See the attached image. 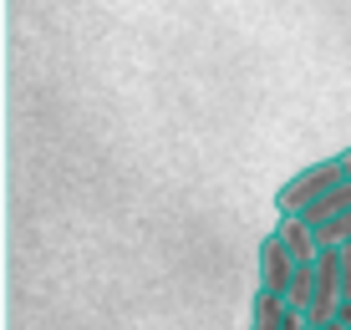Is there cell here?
Masks as SVG:
<instances>
[{"mask_svg": "<svg viewBox=\"0 0 351 330\" xmlns=\"http://www.w3.org/2000/svg\"><path fill=\"white\" fill-rule=\"evenodd\" d=\"M341 178H346L341 153H336V157H321V163H311V168H300L295 178H285L280 188H275V214H280V218H300L326 188H331V183H341Z\"/></svg>", "mask_w": 351, "mask_h": 330, "instance_id": "1", "label": "cell"}, {"mask_svg": "<svg viewBox=\"0 0 351 330\" xmlns=\"http://www.w3.org/2000/svg\"><path fill=\"white\" fill-rule=\"evenodd\" d=\"M341 305H346V285H341V249H321V259H316V295H311V310H306V320H336L341 315Z\"/></svg>", "mask_w": 351, "mask_h": 330, "instance_id": "2", "label": "cell"}, {"mask_svg": "<svg viewBox=\"0 0 351 330\" xmlns=\"http://www.w3.org/2000/svg\"><path fill=\"white\" fill-rule=\"evenodd\" d=\"M290 279H295V259H290V249H285V239L275 234H265L260 239V295H290Z\"/></svg>", "mask_w": 351, "mask_h": 330, "instance_id": "3", "label": "cell"}, {"mask_svg": "<svg viewBox=\"0 0 351 330\" xmlns=\"http://www.w3.org/2000/svg\"><path fill=\"white\" fill-rule=\"evenodd\" d=\"M250 330H306V315L290 310L280 295H260V290H255V305H250Z\"/></svg>", "mask_w": 351, "mask_h": 330, "instance_id": "4", "label": "cell"}, {"mask_svg": "<svg viewBox=\"0 0 351 330\" xmlns=\"http://www.w3.org/2000/svg\"><path fill=\"white\" fill-rule=\"evenodd\" d=\"M275 234L285 239V249H290V259H295V264H316L321 259L316 229H311L306 218H275Z\"/></svg>", "mask_w": 351, "mask_h": 330, "instance_id": "5", "label": "cell"}, {"mask_svg": "<svg viewBox=\"0 0 351 330\" xmlns=\"http://www.w3.org/2000/svg\"><path fill=\"white\" fill-rule=\"evenodd\" d=\"M341 209H351V178H341V183H331V188H326L321 199L311 203L306 214H300V218H306V224H321V218H331V214H341Z\"/></svg>", "mask_w": 351, "mask_h": 330, "instance_id": "6", "label": "cell"}, {"mask_svg": "<svg viewBox=\"0 0 351 330\" xmlns=\"http://www.w3.org/2000/svg\"><path fill=\"white\" fill-rule=\"evenodd\" d=\"M321 330H351V325H346V320H341V315H336V320H326V325H321Z\"/></svg>", "mask_w": 351, "mask_h": 330, "instance_id": "7", "label": "cell"}, {"mask_svg": "<svg viewBox=\"0 0 351 330\" xmlns=\"http://www.w3.org/2000/svg\"><path fill=\"white\" fill-rule=\"evenodd\" d=\"M341 168H346V178H351V148H341Z\"/></svg>", "mask_w": 351, "mask_h": 330, "instance_id": "8", "label": "cell"}, {"mask_svg": "<svg viewBox=\"0 0 351 330\" xmlns=\"http://www.w3.org/2000/svg\"><path fill=\"white\" fill-rule=\"evenodd\" d=\"M341 320H346V325H351V300H346V305H341Z\"/></svg>", "mask_w": 351, "mask_h": 330, "instance_id": "9", "label": "cell"}]
</instances>
